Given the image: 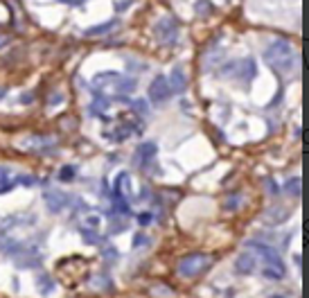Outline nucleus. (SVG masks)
Listing matches in <instances>:
<instances>
[{"label":"nucleus","mask_w":309,"mask_h":298,"mask_svg":"<svg viewBox=\"0 0 309 298\" xmlns=\"http://www.w3.org/2000/svg\"><path fill=\"white\" fill-rule=\"evenodd\" d=\"M90 91L95 97H104V99H127L129 95L135 91V79L120 72H99L93 77L90 82Z\"/></svg>","instance_id":"f257e3e1"},{"label":"nucleus","mask_w":309,"mask_h":298,"mask_svg":"<svg viewBox=\"0 0 309 298\" xmlns=\"http://www.w3.org/2000/svg\"><path fill=\"white\" fill-rule=\"evenodd\" d=\"M246 249H248L255 257L262 260V274L266 275V278H271V280H280V278H285L287 267H285L282 257L278 255V251H275L273 246L264 244V242H257V240H248L246 242Z\"/></svg>","instance_id":"f03ea898"},{"label":"nucleus","mask_w":309,"mask_h":298,"mask_svg":"<svg viewBox=\"0 0 309 298\" xmlns=\"http://www.w3.org/2000/svg\"><path fill=\"white\" fill-rule=\"evenodd\" d=\"M264 61H266L275 72H289L293 70V66H296V52H293V47L289 41L285 39H275L266 46L264 50Z\"/></svg>","instance_id":"7ed1b4c3"},{"label":"nucleus","mask_w":309,"mask_h":298,"mask_svg":"<svg viewBox=\"0 0 309 298\" xmlns=\"http://www.w3.org/2000/svg\"><path fill=\"white\" fill-rule=\"evenodd\" d=\"M212 267V257L205 255V253H192V255H185L178 260L176 264V271L183 278H197V275L205 274V271Z\"/></svg>","instance_id":"20e7f679"},{"label":"nucleus","mask_w":309,"mask_h":298,"mask_svg":"<svg viewBox=\"0 0 309 298\" xmlns=\"http://www.w3.org/2000/svg\"><path fill=\"white\" fill-rule=\"evenodd\" d=\"M154 36H156L158 43L163 46H169L178 39V23H176L172 16H163L160 21H156L154 25Z\"/></svg>","instance_id":"39448f33"},{"label":"nucleus","mask_w":309,"mask_h":298,"mask_svg":"<svg viewBox=\"0 0 309 298\" xmlns=\"http://www.w3.org/2000/svg\"><path fill=\"white\" fill-rule=\"evenodd\" d=\"M43 201H45L47 210L52 212V215H59V212H64L68 206H70V194L61 192V190H45L43 194Z\"/></svg>","instance_id":"423d86ee"},{"label":"nucleus","mask_w":309,"mask_h":298,"mask_svg":"<svg viewBox=\"0 0 309 298\" xmlns=\"http://www.w3.org/2000/svg\"><path fill=\"white\" fill-rule=\"evenodd\" d=\"M169 95H172V88L167 84V77L165 75L154 77L152 86H149V99H152L154 104H163V102L169 99Z\"/></svg>","instance_id":"0eeeda50"},{"label":"nucleus","mask_w":309,"mask_h":298,"mask_svg":"<svg viewBox=\"0 0 309 298\" xmlns=\"http://www.w3.org/2000/svg\"><path fill=\"white\" fill-rule=\"evenodd\" d=\"M230 68H233V75L239 77V79H244V82H251L253 77H255V61H253L251 57L242 59V61H233L230 64Z\"/></svg>","instance_id":"6e6552de"},{"label":"nucleus","mask_w":309,"mask_h":298,"mask_svg":"<svg viewBox=\"0 0 309 298\" xmlns=\"http://www.w3.org/2000/svg\"><path fill=\"white\" fill-rule=\"evenodd\" d=\"M156 154H158L156 142H152V140L140 142V145H138V149H135V156H138V165H140V167H147V165H149L154 158H156Z\"/></svg>","instance_id":"1a4fd4ad"},{"label":"nucleus","mask_w":309,"mask_h":298,"mask_svg":"<svg viewBox=\"0 0 309 298\" xmlns=\"http://www.w3.org/2000/svg\"><path fill=\"white\" fill-rule=\"evenodd\" d=\"M167 84H169V88H172V93H183L187 88V75H185V68L183 66H178L176 64L174 68H172V75L167 77Z\"/></svg>","instance_id":"9d476101"},{"label":"nucleus","mask_w":309,"mask_h":298,"mask_svg":"<svg viewBox=\"0 0 309 298\" xmlns=\"http://www.w3.org/2000/svg\"><path fill=\"white\" fill-rule=\"evenodd\" d=\"M255 267H257V257L253 255L251 251L242 253V255L235 260V271H237V274H244V275L255 274Z\"/></svg>","instance_id":"9b49d317"},{"label":"nucleus","mask_w":309,"mask_h":298,"mask_svg":"<svg viewBox=\"0 0 309 298\" xmlns=\"http://www.w3.org/2000/svg\"><path fill=\"white\" fill-rule=\"evenodd\" d=\"M16 174H14L7 165H0V194H7L12 192L14 187H16Z\"/></svg>","instance_id":"f8f14e48"},{"label":"nucleus","mask_w":309,"mask_h":298,"mask_svg":"<svg viewBox=\"0 0 309 298\" xmlns=\"http://www.w3.org/2000/svg\"><path fill=\"white\" fill-rule=\"evenodd\" d=\"M113 194H117V197H124V199H131V176L127 174V172H120L115 179V190H113Z\"/></svg>","instance_id":"ddd939ff"},{"label":"nucleus","mask_w":309,"mask_h":298,"mask_svg":"<svg viewBox=\"0 0 309 298\" xmlns=\"http://www.w3.org/2000/svg\"><path fill=\"white\" fill-rule=\"evenodd\" d=\"M287 217H289V210L282 208V206H271V208L264 210V222H268V224H280V222H285Z\"/></svg>","instance_id":"4468645a"},{"label":"nucleus","mask_w":309,"mask_h":298,"mask_svg":"<svg viewBox=\"0 0 309 298\" xmlns=\"http://www.w3.org/2000/svg\"><path fill=\"white\" fill-rule=\"evenodd\" d=\"M36 285H39V294H41V296H50V294L57 292V282H54L47 274L39 275V278H36Z\"/></svg>","instance_id":"2eb2a0df"},{"label":"nucleus","mask_w":309,"mask_h":298,"mask_svg":"<svg viewBox=\"0 0 309 298\" xmlns=\"http://www.w3.org/2000/svg\"><path fill=\"white\" fill-rule=\"evenodd\" d=\"M115 27H117V21H109V23H99V25H93V27H86L84 34L86 36H102V34H109V32Z\"/></svg>","instance_id":"dca6fc26"},{"label":"nucleus","mask_w":309,"mask_h":298,"mask_svg":"<svg viewBox=\"0 0 309 298\" xmlns=\"http://www.w3.org/2000/svg\"><path fill=\"white\" fill-rule=\"evenodd\" d=\"M285 192L289 194V197L298 199L300 197V176H289L285 181Z\"/></svg>","instance_id":"f3484780"},{"label":"nucleus","mask_w":309,"mask_h":298,"mask_svg":"<svg viewBox=\"0 0 309 298\" xmlns=\"http://www.w3.org/2000/svg\"><path fill=\"white\" fill-rule=\"evenodd\" d=\"M79 233H82V237H84V242H88V244H99L102 242V235L97 233V228H90V226H82L79 228Z\"/></svg>","instance_id":"a211bd4d"},{"label":"nucleus","mask_w":309,"mask_h":298,"mask_svg":"<svg viewBox=\"0 0 309 298\" xmlns=\"http://www.w3.org/2000/svg\"><path fill=\"white\" fill-rule=\"evenodd\" d=\"M75 174H77V170L72 167V165H64V167L59 170V181L70 183V181H75Z\"/></svg>","instance_id":"6ab92c4d"},{"label":"nucleus","mask_w":309,"mask_h":298,"mask_svg":"<svg viewBox=\"0 0 309 298\" xmlns=\"http://www.w3.org/2000/svg\"><path fill=\"white\" fill-rule=\"evenodd\" d=\"M131 109H133L138 115H149V106H147L145 99H133V102H131Z\"/></svg>","instance_id":"aec40b11"},{"label":"nucleus","mask_w":309,"mask_h":298,"mask_svg":"<svg viewBox=\"0 0 309 298\" xmlns=\"http://www.w3.org/2000/svg\"><path fill=\"white\" fill-rule=\"evenodd\" d=\"M194 9H197V14H201V16H208V14L212 12V7L208 5V0H199L197 5H194Z\"/></svg>","instance_id":"412c9836"},{"label":"nucleus","mask_w":309,"mask_h":298,"mask_svg":"<svg viewBox=\"0 0 309 298\" xmlns=\"http://www.w3.org/2000/svg\"><path fill=\"white\" fill-rule=\"evenodd\" d=\"M264 187H266V192H271V197H278V192H280V190H278V183H275L271 176L264 179Z\"/></svg>","instance_id":"4be33fe9"},{"label":"nucleus","mask_w":309,"mask_h":298,"mask_svg":"<svg viewBox=\"0 0 309 298\" xmlns=\"http://www.w3.org/2000/svg\"><path fill=\"white\" fill-rule=\"evenodd\" d=\"M239 204H242V197H239V194H235V197H228V199H226L223 208H226V210H230V208H233V210H237Z\"/></svg>","instance_id":"5701e85b"},{"label":"nucleus","mask_w":309,"mask_h":298,"mask_svg":"<svg viewBox=\"0 0 309 298\" xmlns=\"http://www.w3.org/2000/svg\"><path fill=\"white\" fill-rule=\"evenodd\" d=\"M102 255H104V257H111V260H115V257H117V251L113 249V246H104V249H102Z\"/></svg>","instance_id":"b1692460"},{"label":"nucleus","mask_w":309,"mask_h":298,"mask_svg":"<svg viewBox=\"0 0 309 298\" xmlns=\"http://www.w3.org/2000/svg\"><path fill=\"white\" fill-rule=\"evenodd\" d=\"M140 244H149V237L147 235H135V240H133V246L138 249Z\"/></svg>","instance_id":"393cba45"},{"label":"nucleus","mask_w":309,"mask_h":298,"mask_svg":"<svg viewBox=\"0 0 309 298\" xmlns=\"http://www.w3.org/2000/svg\"><path fill=\"white\" fill-rule=\"evenodd\" d=\"M138 222H140L142 226H147V224L152 222V212H142V215H138Z\"/></svg>","instance_id":"a878e982"},{"label":"nucleus","mask_w":309,"mask_h":298,"mask_svg":"<svg viewBox=\"0 0 309 298\" xmlns=\"http://www.w3.org/2000/svg\"><path fill=\"white\" fill-rule=\"evenodd\" d=\"M129 5H131V0H124V2L120 0V2H115V9H117V12H122V9H127Z\"/></svg>","instance_id":"bb28decb"},{"label":"nucleus","mask_w":309,"mask_h":298,"mask_svg":"<svg viewBox=\"0 0 309 298\" xmlns=\"http://www.w3.org/2000/svg\"><path fill=\"white\" fill-rule=\"evenodd\" d=\"M7 43H9V39H7V36H2V34H0V47H5Z\"/></svg>","instance_id":"cd10ccee"},{"label":"nucleus","mask_w":309,"mask_h":298,"mask_svg":"<svg viewBox=\"0 0 309 298\" xmlns=\"http://www.w3.org/2000/svg\"><path fill=\"white\" fill-rule=\"evenodd\" d=\"M61 2H70V5H79V2H84V0H61Z\"/></svg>","instance_id":"c85d7f7f"},{"label":"nucleus","mask_w":309,"mask_h":298,"mask_svg":"<svg viewBox=\"0 0 309 298\" xmlns=\"http://www.w3.org/2000/svg\"><path fill=\"white\" fill-rule=\"evenodd\" d=\"M5 95H7V88H5V86H0V99L5 97Z\"/></svg>","instance_id":"c756f323"}]
</instances>
